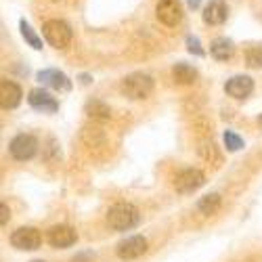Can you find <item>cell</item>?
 I'll use <instances>...</instances> for the list:
<instances>
[{"mask_svg": "<svg viewBox=\"0 0 262 262\" xmlns=\"http://www.w3.org/2000/svg\"><path fill=\"white\" fill-rule=\"evenodd\" d=\"M139 210L133 204H116L107 212V225L114 231H128L139 225Z\"/></svg>", "mask_w": 262, "mask_h": 262, "instance_id": "cell-1", "label": "cell"}, {"mask_svg": "<svg viewBox=\"0 0 262 262\" xmlns=\"http://www.w3.org/2000/svg\"><path fill=\"white\" fill-rule=\"evenodd\" d=\"M120 89L128 99H135V101L147 99L151 93H154V80H151V76H147V74H130L122 80Z\"/></svg>", "mask_w": 262, "mask_h": 262, "instance_id": "cell-2", "label": "cell"}, {"mask_svg": "<svg viewBox=\"0 0 262 262\" xmlns=\"http://www.w3.org/2000/svg\"><path fill=\"white\" fill-rule=\"evenodd\" d=\"M42 34H45L47 42L53 47V49H68L70 42H72V30L65 21H59V19H51L45 24L42 28Z\"/></svg>", "mask_w": 262, "mask_h": 262, "instance_id": "cell-3", "label": "cell"}, {"mask_svg": "<svg viewBox=\"0 0 262 262\" xmlns=\"http://www.w3.org/2000/svg\"><path fill=\"white\" fill-rule=\"evenodd\" d=\"M204 183H206V177H204L202 170L187 168V170L177 174V179H174V189H177L179 193H193V191H198Z\"/></svg>", "mask_w": 262, "mask_h": 262, "instance_id": "cell-4", "label": "cell"}, {"mask_svg": "<svg viewBox=\"0 0 262 262\" xmlns=\"http://www.w3.org/2000/svg\"><path fill=\"white\" fill-rule=\"evenodd\" d=\"M9 151L11 156L19 162H26V160H32L38 151V141L32 137V135H17L11 145H9Z\"/></svg>", "mask_w": 262, "mask_h": 262, "instance_id": "cell-5", "label": "cell"}, {"mask_svg": "<svg viewBox=\"0 0 262 262\" xmlns=\"http://www.w3.org/2000/svg\"><path fill=\"white\" fill-rule=\"evenodd\" d=\"M156 15L164 26L174 28L183 21V7H181L179 0H160L158 7H156Z\"/></svg>", "mask_w": 262, "mask_h": 262, "instance_id": "cell-6", "label": "cell"}, {"mask_svg": "<svg viewBox=\"0 0 262 262\" xmlns=\"http://www.w3.org/2000/svg\"><path fill=\"white\" fill-rule=\"evenodd\" d=\"M42 244V235L34 227H21L11 235V246L17 250H38Z\"/></svg>", "mask_w": 262, "mask_h": 262, "instance_id": "cell-7", "label": "cell"}, {"mask_svg": "<svg viewBox=\"0 0 262 262\" xmlns=\"http://www.w3.org/2000/svg\"><path fill=\"white\" fill-rule=\"evenodd\" d=\"M147 252V239L141 235H133L124 239V242L118 246V256L122 260H135L139 256H143Z\"/></svg>", "mask_w": 262, "mask_h": 262, "instance_id": "cell-8", "label": "cell"}, {"mask_svg": "<svg viewBox=\"0 0 262 262\" xmlns=\"http://www.w3.org/2000/svg\"><path fill=\"white\" fill-rule=\"evenodd\" d=\"M38 80L45 84V86H49V89H53V91H70L72 89V82H70V78L65 76L63 72H59V70H42V72H38Z\"/></svg>", "mask_w": 262, "mask_h": 262, "instance_id": "cell-9", "label": "cell"}, {"mask_svg": "<svg viewBox=\"0 0 262 262\" xmlns=\"http://www.w3.org/2000/svg\"><path fill=\"white\" fill-rule=\"evenodd\" d=\"M227 95H231L233 99H246L252 95L254 91V80L250 76H233L227 86H225Z\"/></svg>", "mask_w": 262, "mask_h": 262, "instance_id": "cell-10", "label": "cell"}, {"mask_svg": "<svg viewBox=\"0 0 262 262\" xmlns=\"http://www.w3.org/2000/svg\"><path fill=\"white\" fill-rule=\"evenodd\" d=\"M28 101L36 112H42V114H55L59 109V103L55 101V97H51L47 91H42V89H34L30 93Z\"/></svg>", "mask_w": 262, "mask_h": 262, "instance_id": "cell-11", "label": "cell"}, {"mask_svg": "<svg viewBox=\"0 0 262 262\" xmlns=\"http://www.w3.org/2000/svg\"><path fill=\"white\" fill-rule=\"evenodd\" d=\"M76 239H78L76 231L68 225H59V227H53L49 231V244L53 248H70L76 244Z\"/></svg>", "mask_w": 262, "mask_h": 262, "instance_id": "cell-12", "label": "cell"}, {"mask_svg": "<svg viewBox=\"0 0 262 262\" xmlns=\"http://www.w3.org/2000/svg\"><path fill=\"white\" fill-rule=\"evenodd\" d=\"M21 97H24V93L15 82H0V105H3V109H15L21 103Z\"/></svg>", "mask_w": 262, "mask_h": 262, "instance_id": "cell-13", "label": "cell"}, {"mask_svg": "<svg viewBox=\"0 0 262 262\" xmlns=\"http://www.w3.org/2000/svg\"><path fill=\"white\" fill-rule=\"evenodd\" d=\"M227 15H229V9L223 0H212V3L204 9V21L210 26H221L227 21Z\"/></svg>", "mask_w": 262, "mask_h": 262, "instance_id": "cell-14", "label": "cell"}, {"mask_svg": "<svg viewBox=\"0 0 262 262\" xmlns=\"http://www.w3.org/2000/svg\"><path fill=\"white\" fill-rule=\"evenodd\" d=\"M235 53V47H233V42L227 40V38H216L212 45H210V55L218 61H227L231 59Z\"/></svg>", "mask_w": 262, "mask_h": 262, "instance_id": "cell-15", "label": "cell"}, {"mask_svg": "<svg viewBox=\"0 0 262 262\" xmlns=\"http://www.w3.org/2000/svg\"><path fill=\"white\" fill-rule=\"evenodd\" d=\"M172 78L177 84H193L195 80H198V72L187 63H177L172 68Z\"/></svg>", "mask_w": 262, "mask_h": 262, "instance_id": "cell-16", "label": "cell"}, {"mask_svg": "<svg viewBox=\"0 0 262 262\" xmlns=\"http://www.w3.org/2000/svg\"><path fill=\"white\" fill-rule=\"evenodd\" d=\"M86 114H89V118H93V120H109L112 118V109H109L103 101L93 99V101L86 103Z\"/></svg>", "mask_w": 262, "mask_h": 262, "instance_id": "cell-17", "label": "cell"}, {"mask_svg": "<svg viewBox=\"0 0 262 262\" xmlns=\"http://www.w3.org/2000/svg\"><path fill=\"white\" fill-rule=\"evenodd\" d=\"M218 206H221V195H216V193L204 195V198L198 202V210L202 214H214L218 210Z\"/></svg>", "mask_w": 262, "mask_h": 262, "instance_id": "cell-18", "label": "cell"}, {"mask_svg": "<svg viewBox=\"0 0 262 262\" xmlns=\"http://www.w3.org/2000/svg\"><path fill=\"white\" fill-rule=\"evenodd\" d=\"M19 28H21V36H24L30 42V47L36 49V51H40L42 49V40L36 36V32L32 30V26L28 24V21H19Z\"/></svg>", "mask_w": 262, "mask_h": 262, "instance_id": "cell-19", "label": "cell"}, {"mask_svg": "<svg viewBox=\"0 0 262 262\" xmlns=\"http://www.w3.org/2000/svg\"><path fill=\"white\" fill-rule=\"evenodd\" d=\"M246 61L250 68H262V47H252L246 53Z\"/></svg>", "mask_w": 262, "mask_h": 262, "instance_id": "cell-20", "label": "cell"}, {"mask_svg": "<svg viewBox=\"0 0 262 262\" xmlns=\"http://www.w3.org/2000/svg\"><path fill=\"white\" fill-rule=\"evenodd\" d=\"M225 145H227L229 151H239L244 147V141H242V137H237L235 133L227 130V133H225Z\"/></svg>", "mask_w": 262, "mask_h": 262, "instance_id": "cell-21", "label": "cell"}, {"mask_svg": "<svg viewBox=\"0 0 262 262\" xmlns=\"http://www.w3.org/2000/svg\"><path fill=\"white\" fill-rule=\"evenodd\" d=\"M187 47H189V53H195V55H204V49L200 47V40L198 38H193V36H189L187 38Z\"/></svg>", "mask_w": 262, "mask_h": 262, "instance_id": "cell-22", "label": "cell"}, {"mask_svg": "<svg viewBox=\"0 0 262 262\" xmlns=\"http://www.w3.org/2000/svg\"><path fill=\"white\" fill-rule=\"evenodd\" d=\"M0 212H3V216H0V223H3V227L9 223V218H11V212H9V208H7V204H3L0 206Z\"/></svg>", "mask_w": 262, "mask_h": 262, "instance_id": "cell-23", "label": "cell"}, {"mask_svg": "<svg viewBox=\"0 0 262 262\" xmlns=\"http://www.w3.org/2000/svg\"><path fill=\"white\" fill-rule=\"evenodd\" d=\"M91 258V254H82V256H78V258H74V262H86Z\"/></svg>", "mask_w": 262, "mask_h": 262, "instance_id": "cell-24", "label": "cell"}, {"mask_svg": "<svg viewBox=\"0 0 262 262\" xmlns=\"http://www.w3.org/2000/svg\"><path fill=\"white\" fill-rule=\"evenodd\" d=\"M187 3H189V7H191V9H198L202 0H187Z\"/></svg>", "mask_w": 262, "mask_h": 262, "instance_id": "cell-25", "label": "cell"}, {"mask_svg": "<svg viewBox=\"0 0 262 262\" xmlns=\"http://www.w3.org/2000/svg\"><path fill=\"white\" fill-rule=\"evenodd\" d=\"M32 262H45V260H32Z\"/></svg>", "mask_w": 262, "mask_h": 262, "instance_id": "cell-26", "label": "cell"}]
</instances>
